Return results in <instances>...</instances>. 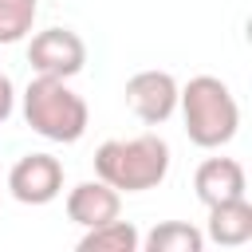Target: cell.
Here are the masks:
<instances>
[{
	"instance_id": "cell-4",
	"label": "cell",
	"mask_w": 252,
	"mask_h": 252,
	"mask_svg": "<svg viewBox=\"0 0 252 252\" xmlns=\"http://www.w3.org/2000/svg\"><path fill=\"white\" fill-rule=\"evenodd\" d=\"M28 63L35 75L51 79H75L87 67V43L71 28H43L28 43Z\"/></svg>"
},
{
	"instance_id": "cell-3",
	"label": "cell",
	"mask_w": 252,
	"mask_h": 252,
	"mask_svg": "<svg viewBox=\"0 0 252 252\" xmlns=\"http://www.w3.org/2000/svg\"><path fill=\"white\" fill-rule=\"evenodd\" d=\"M24 122L47 138V142H79L91 126V110L83 102L79 91L67 87V79H51V75H35L24 91Z\"/></svg>"
},
{
	"instance_id": "cell-12",
	"label": "cell",
	"mask_w": 252,
	"mask_h": 252,
	"mask_svg": "<svg viewBox=\"0 0 252 252\" xmlns=\"http://www.w3.org/2000/svg\"><path fill=\"white\" fill-rule=\"evenodd\" d=\"M39 4L35 0H0V43H20L24 35H32Z\"/></svg>"
},
{
	"instance_id": "cell-7",
	"label": "cell",
	"mask_w": 252,
	"mask_h": 252,
	"mask_svg": "<svg viewBox=\"0 0 252 252\" xmlns=\"http://www.w3.org/2000/svg\"><path fill=\"white\" fill-rule=\"evenodd\" d=\"M193 189H197V201L209 209V205L244 197L248 177H244V165L236 158H205L193 173Z\"/></svg>"
},
{
	"instance_id": "cell-8",
	"label": "cell",
	"mask_w": 252,
	"mask_h": 252,
	"mask_svg": "<svg viewBox=\"0 0 252 252\" xmlns=\"http://www.w3.org/2000/svg\"><path fill=\"white\" fill-rule=\"evenodd\" d=\"M122 213V193L110 189L106 181H79L71 193H67V217L79 224V228H94V224H106Z\"/></svg>"
},
{
	"instance_id": "cell-2",
	"label": "cell",
	"mask_w": 252,
	"mask_h": 252,
	"mask_svg": "<svg viewBox=\"0 0 252 252\" xmlns=\"http://www.w3.org/2000/svg\"><path fill=\"white\" fill-rule=\"evenodd\" d=\"M177 106L185 118V134L201 150H220L240 130V106L224 79L217 75H193L177 91Z\"/></svg>"
},
{
	"instance_id": "cell-10",
	"label": "cell",
	"mask_w": 252,
	"mask_h": 252,
	"mask_svg": "<svg viewBox=\"0 0 252 252\" xmlns=\"http://www.w3.org/2000/svg\"><path fill=\"white\" fill-rule=\"evenodd\" d=\"M142 248V232L130 220H106L94 228H83L79 236V252H138Z\"/></svg>"
},
{
	"instance_id": "cell-13",
	"label": "cell",
	"mask_w": 252,
	"mask_h": 252,
	"mask_svg": "<svg viewBox=\"0 0 252 252\" xmlns=\"http://www.w3.org/2000/svg\"><path fill=\"white\" fill-rule=\"evenodd\" d=\"M12 110H16V87H12V79L0 71V122H8Z\"/></svg>"
},
{
	"instance_id": "cell-1",
	"label": "cell",
	"mask_w": 252,
	"mask_h": 252,
	"mask_svg": "<svg viewBox=\"0 0 252 252\" xmlns=\"http://www.w3.org/2000/svg\"><path fill=\"white\" fill-rule=\"evenodd\" d=\"M169 142L158 134L138 138H110L94 150V173L118 193H146L158 189L169 173Z\"/></svg>"
},
{
	"instance_id": "cell-11",
	"label": "cell",
	"mask_w": 252,
	"mask_h": 252,
	"mask_svg": "<svg viewBox=\"0 0 252 252\" xmlns=\"http://www.w3.org/2000/svg\"><path fill=\"white\" fill-rule=\"evenodd\" d=\"M146 252H201L205 248V232L193 228L189 220H161L142 236Z\"/></svg>"
},
{
	"instance_id": "cell-9",
	"label": "cell",
	"mask_w": 252,
	"mask_h": 252,
	"mask_svg": "<svg viewBox=\"0 0 252 252\" xmlns=\"http://www.w3.org/2000/svg\"><path fill=\"white\" fill-rule=\"evenodd\" d=\"M205 240L220 244V248H240L252 240V205L248 197H232L220 205H209V224H205Z\"/></svg>"
},
{
	"instance_id": "cell-5",
	"label": "cell",
	"mask_w": 252,
	"mask_h": 252,
	"mask_svg": "<svg viewBox=\"0 0 252 252\" xmlns=\"http://www.w3.org/2000/svg\"><path fill=\"white\" fill-rule=\"evenodd\" d=\"M177 79L169 75V71H158V67H150V71H138V75H130L126 79V106L134 110V118H142L146 126H161L165 118H173V110H177Z\"/></svg>"
},
{
	"instance_id": "cell-6",
	"label": "cell",
	"mask_w": 252,
	"mask_h": 252,
	"mask_svg": "<svg viewBox=\"0 0 252 252\" xmlns=\"http://www.w3.org/2000/svg\"><path fill=\"white\" fill-rule=\"evenodd\" d=\"M8 193L20 205H51L63 193V165L51 154H24L8 169Z\"/></svg>"
}]
</instances>
